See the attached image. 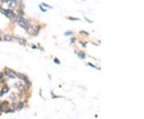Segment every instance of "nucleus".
<instances>
[{
  "label": "nucleus",
  "instance_id": "1",
  "mask_svg": "<svg viewBox=\"0 0 144 119\" xmlns=\"http://www.w3.org/2000/svg\"><path fill=\"white\" fill-rule=\"evenodd\" d=\"M16 22L19 24V26H20L21 27H23V28H24V29H27L29 25L28 22H27L24 18H23L22 16H17Z\"/></svg>",
  "mask_w": 144,
  "mask_h": 119
},
{
  "label": "nucleus",
  "instance_id": "2",
  "mask_svg": "<svg viewBox=\"0 0 144 119\" xmlns=\"http://www.w3.org/2000/svg\"><path fill=\"white\" fill-rule=\"evenodd\" d=\"M27 33L30 35H36L38 33L39 31V26H36V27H33L31 26H28L27 28L26 29Z\"/></svg>",
  "mask_w": 144,
  "mask_h": 119
},
{
  "label": "nucleus",
  "instance_id": "3",
  "mask_svg": "<svg viewBox=\"0 0 144 119\" xmlns=\"http://www.w3.org/2000/svg\"><path fill=\"white\" fill-rule=\"evenodd\" d=\"M5 74L7 77L11 78H16V76H17L16 73H15L14 71H12V70L9 69V68H6L5 69Z\"/></svg>",
  "mask_w": 144,
  "mask_h": 119
},
{
  "label": "nucleus",
  "instance_id": "4",
  "mask_svg": "<svg viewBox=\"0 0 144 119\" xmlns=\"http://www.w3.org/2000/svg\"><path fill=\"white\" fill-rule=\"evenodd\" d=\"M1 12L3 14V15H5L7 17V18L11 19V17L13 16L14 15H15V13L13 12L12 11H11V10H5V9H2L1 10Z\"/></svg>",
  "mask_w": 144,
  "mask_h": 119
},
{
  "label": "nucleus",
  "instance_id": "5",
  "mask_svg": "<svg viewBox=\"0 0 144 119\" xmlns=\"http://www.w3.org/2000/svg\"><path fill=\"white\" fill-rule=\"evenodd\" d=\"M7 4L9 5L11 8H15L18 6V0H8Z\"/></svg>",
  "mask_w": 144,
  "mask_h": 119
},
{
  "label": "nucleus",
  "instance_id": "6",
  "mask_svg": "<svg viewBox=\"0 0 144 119\" xmlns=\"http://www.w3.org/2000/svg\"><path fill=\"white\" fill-rule=\"evenodd\" d=\"M9 106V103L8 101H3V102H2L1 104H0V112L1 111H5L7 110V108Z\"/></svg>",
  "mask_w": 144,
  "mask_h": 119
},
{
  "label": "nucleus",
  "instance_id": "7",
  "mask_svg": "<svg viewBox=\"0 0 144 119\" xmlns=\"http://www.w3.org/2000/svg\"><path fill=\"white\" fill-rule=\"evenodd\" d=\"M8 91H9V87H7V86L3 87V89H2V90H1V92H0V96H3V95H4L5 93H8Z\"/></svg>",
  "mask_w": 144,
  "mask_h": 119
},
{
  "label": "nucleus",
  "instance_id": "8",
  "mask_svg": "<svg viewBox=\"0 0 144 119\" xmlns=\"http://www.w3.org/2000/svg\"><path fill=\"white\" fill-rule=\"evenodd\" d=\"M17 76L19 78H21L22 80H24L25 82L27 83V82H29V81H28V78H27V76L26 75H24V74H17Z\"/></svg>",
  "mask_w": 144,
  "mask_h": 119
},
{
  "label": "nucleus",
  "instance_id": "9",
  "mask_svg": "<svg viewBox=\"0 0 144 119\" xmlns=\"http://www.w3.org/2000/svg\"><path fill=\"white\" fill-rule=\"evenodd\" d=\"M23 108V102H19L18 104L16 105V106H15V109H16L17 110H22Z\"/></svg>",
  "mask_w": 144,
  "mask_h": 119
},
{
  "label": "nucleus",
  "instance_id": "10",
  "mask_svg": "<svg viewBox=\"0 0 144 119\" xmlns=\"http://www.w3.org/2000/svg\"><path fill=\"white\" fill-rule=\"evenodd\" d=\"M78 57L80 58L81 59H84V58H86V54L84 53V52L80 51V52H79V54H78Z\"/></svg>",
  "mask_w": 144,
  "mask_h": 119
},
{
  "label": "nucleus",
  "instance_id": "11",
  "mask_svg": "<svg viewBox=\"0 0 144 119\" xmlns=\"http://www.w3.org/2000/svg\"><path fill=\"white\" fill-rule=\"evenodd\" d=\"M4 39L6 41H8V42H11L12 41V38H11V36H10V35H5L4 36Z\"/></svg>",
  "mask_w": 144,
  "mask_h": 119
},
{
  "label": "nucleus",
  "instance_id": "12",
  "mask_svg": "<svg viewBox=\"0 0 144 119\" xmlns=\"http://www.w3.org/2000/svg\"><path fill=\"white\" fill-rule=\"evenodd\" d=\"M81 34H83V35H87V36H89V33L88 32H87V31H84V30H81L80 32Z\"/></svg>",
  "mask_w": 144,
  "mask_h": 119
},
{
  "label": "nucleus",
  "instance_id": "13",
  "mask_svg": "<svg viewBox=\"0 0 144 119\" xmlns=\"http://www.w3.org/2000/svg\"><path fill=\"white\" fill-rule=\"evenodd\" d=\"M42 6H44V7H47V8H49V9H52V8H53V7H52L51 6H49V5L46 4V3H42Z\"/></svg>",
  "mask_w": 144,
  "mask_h": 119
},
{
  "label": "nucleus",
  "instance_id": "14",
  "mask_svg": "<svg viewBox=\"0 0 144 119\" xmlns=\"http://www.w3.org/2000/svg\"><path fill=\"white\" fill-rule=\"evenodd\" d=\"M68 19H70V20H72V21H78V20H80V19H78V18H72V17H68Z\"/></svg>",
  "mask_w": 144,
  "mask_h": 119
},
{
  "label": "nucleus",
  "instance_id": "15",
  "mask_svg": "<svg viewBox=\"0 0 144 119\" xmlns=\"http://www.w3.org/2000/svg\"><path fill=\"white\" fill-rule=\"evenodd\" d=\"M65 34L66 36H68V35H71V34H73V32L72 31H67V32H65Z\"/></svg>",
  "mask_w": 144,
  "mask_h": 119
},
{
  "label": "nucleus",
  "instance_id": "16",
  "mask_svg": "<svg viewBox=\"0 0 144 119\" xmlns=\"http://www.w3.org/2000/svg\"><path fill=\"white\" fill-rule=\"evenodd\" d=\"M38 7H39V8L41 9V11H42V12H46V11H47V10L44 9L43 7H42V5H39V6H38Z\"/></svg>",
  "mask_w": 144,
  "mask_h": 119
},
{
  "label": "nucleus",
  "instance_id": "17",
  "mask_svg": "<svg viewBox=\"0 0 144 119\" xmlns=\"http://www.w3.org/2000/svg\"><path fill=\"white\" fill-rule=\"evenodd\" d=\"M25 42H26V41H25L24 39H23V38H21V39H19V43H20V44L24 45V44H25Z\"/></svg>",
  "mask_w": 144,
  "mask_h": 119
},
{
  "label": "nucleus",
  "instance_id": "18",
  "mask_svg": "<svg viewBox=\"0 0 144 119\" xmlns=\"http://www.w3.org/2000/svg\"><path fill=\"white\" fill-rule=\"evenodd\" d=\"M54 62H55V63H57V64H60V61H59V59H58V58H56L54 59Z\"/></svg>",
  "mask_w": 144,
  "mask_h": 119
},
{
  "label": "nucleus",
  "instance_id": "19",
  "mask_svg": "<svg viewBox=\"0 0 144 119\" xmlns=\"http://www.w3.org/2000/svg\"><path fill=\"white\" fill-rule=\"evenodd\" d=\"M75 41H76V38H71V43H75Z\"/></svg>",
  "mask_w": 144,
  "mask_h": 119
},
{
  "label": "nucleus",
  "instance_id": "20",
  "mask_svg": "<svg viewBox=\"0 0 144 119\" xmlns=\"http://www.w3.org/2000/svg\"><path fill=\"white\" fill-rule=\"evenodd\" d=\"M84 18H85V19H86V20H87V22H91V23H92V22H92V21L89 20V19H87V17H84Z\"/></svg>",
  "mask_w": 144,
  "mask_h": 119
},
{
  "label": "nucleus",
  "instance_id": "21",
  "mask_svg": "<svg viewBox=\"0 0 144 119\" xmlns=\"http://www.w3.org/2000/svg\"><path fill=\"white\" fill-rule=\"evenodd\" d=\"M88 65H90L91 66H92V67H94V68H96V66H94V65H93V64H91V63H88Z\"/></svg>",
  "mask_w": 144,
  "mask_h": 119
},
{
  "label": "nucleus",
  "instance_id": "22",
  "mask_svg": "<svg viewBox=\"0 0 144 119\" xmlns=\"http://www.w3.org/2000/svg\"><path fill=\"white\" fill-rule=\"evenodd\" d=\"M3 0H0V7H2V5H3Z\"/></svg>",
  "mask_w": 144,
  "mask_h": 119
},
{
  "label": "nucleus",
  "instance_id": "23",
  "mask_svg": "<svg viewBox=\"0 0 144 119\" xmlns=\"http://www.w3.org/2000/svg\"><path fill=\"white\" fill-rule=\"evenodd\" d=\"M32 48H33V49H34V48L35 49V48H36V46H32Z\"/></svg>",
  "mask_w": 144,
  "mask_h": 119
},
{
  "label": "nucleus",
  "instance_id": "24",
  "mask_svg": "<svg viewBox=\"0 0 144 119\" xmlns=\"http://www.w3.org/2000/svg\"><path fill=\"white\" fill-rule=\"evenodd\" d=\"M81 1H85V0H81Z\"/></svg>",
  "mask_w": 144,
  "mask_h": 119
},
{
  "label": "nucleus",
  "instance_id": "25",
  "mask_svg": "<svg viewBox=\"0 0 144 119\" xmlns=\"http://www.w3.org/2000/svg\"><path fill=\"white\" fill-rule=\"evenodd\" d=\"M0 41H1V37H0Z\"/></svg>",
  "mask_w": 144,
  "mask_h": 119
}]
</instances>
